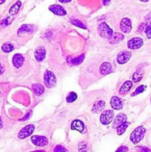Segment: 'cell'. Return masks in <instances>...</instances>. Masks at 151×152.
I'll return each mask as SVG.
<instances>
[{"mask_svg":"<svg viewBox=\"0 0 151 152\" xmlns=\"http://www.w3.org/2000/svg\"><path fill=\"white\" fill-rule=\"evenodd\" d=\"M70 22L73 25H76V26L78 27V28H82V29H86V27L83 25V23L80 20H78V19H71Z\"/></svg>","mask_w":151,"mask_h":152,"instance_id":"f1b7e54d","label":"cell"},{"mask_svg":"<svg viewBox=\"0 0 151 152\" xmlns=\"http://www.w3.org/2000/svg\"><path fill=\"white\" fill-rule=\"evenodd\" d=\"M25 58L20 53H16L13 58V64L16 68H19L23 65Z\"/></svg>","mask_w":151,"mask_h":152,"instance_id":"4fadbf2b","label":"cell"},{"mask_svg":"<svg viewBox=\"0 0 151 152\" xmlns=\"http://www.w3.org/2000/svg\"><path fill=\"white\" fill-rule=\"evenodd\" d=\"M4 68H3V66L1 65V62H0V75L3 74V73H4Z\"/></svg>","mask_w":151,"mask_h":152,"instance_id":"74e56055","label":"cell"},{"mask_svg":"<svg viewBox=\"0 0 151 152\" xmlns=\"http://www.w3.org/2000/svg\"><path fill=\"white\" fill-rule=\"evenodd\" d=\"M77 99V94L75 92H70V94L67 96L66 100L68 102H73Z\"/></svg>","mask_w":151,"mask_h":152,"instance_id":"83f0119b","label":"cell"},{"mask_svg":"<svg viewBox=\"0 0 151 152\" xmlns=\"http://www.w3.org/2000/svg\"><path fill=\"white\" fill-rule=\"evenodd\" d=\"M115 152H128V148L127 146H121L117 149V151Z\"/></svg>","mask_w":151,"mask_h":152,"instance_id":"e575fe53","label":"cell"},{"mask_svg":"<svg viewBox=\"0 0 151 152\" xmlns=\"http://www.w3.org/2000/svg\"><path fill=\"white\" fill-rule=\"evenodd\" d=\"M31 141L36 146L44 147L48 144V140L46 137L38 136V135H34L31 137Z\"/></svg>","mask_w":151,"mask_h":152,"instance_id":"5b68a950","label":"cell"},{"mask_svg":"<svg viewBox=\"0 0 151 152\" xmlns=\"http://www.w3.org/2000/svg\"><path fill=\"white\" fill-rule=\"evenodd\" d=\"M145 34L148 39H151V23L145 28Z\"/></svg>","mask_w":151,"mask_h":152,"instance_id":"1f68e13d","label":"cell"},{"mask_svg":"<svg viewBox=\"0 0 151 152\" xmlns=\"http://www.w3.org/2000/svg\"><path fill=\"white\" fill-rule=\"evenodd\" d=\"M150 101H151V100H150Z\"/></svg>","mask_w":151,"mask_h":152,"instance_id":"ee69618b","label":"cell"},{"mask_svg":"<svg viewBox=\"0 0 151 152\" xmlns=\"http://www.w3.org/2000/svg\"><path fill=\"white\" fill-rule=\"evenodd\" d=\"M105 106V102L103 100L97 101L94 103L93 105V108H92V111H93V113H96V114H98L100 111H102V110L104 109Z\"/></svg>","mask_w":151,"mask_h":152,"instance_id":"d6986e66","label":"cell"},{"mask_svg":"<svg viewBox=\"0 0 151 152\" xmlns=\"http://www.w3.org/2000/svg\"><path fill=\"white\" fill-rule=\"evenodd\" d=\"M33 88L34 93L36 96H41L44 91V86L41 84H35L33 86Z\"/></svg>","mask_w":151,"mask_h":152,"instance_id":"7402d4cb","label":"cell"},{"mask_svg":"<svg viewBox=\"0 0 151 152\" xmlns=\"http://www.w3.org/2000/svg\"><path fill=\"white\" fill-rule=\"evenodd\" d=\"M3 127V123H2V120H1V117H0V129Z\"/></svg>","mask_w":151,"mask_h":152,"instance_id":"60d3db41","label":"cell"},{"mask_svg":"<svg viewBox=\"0 0 151 152\" xmlns=\"http://www.w3.org/2000/svg\"><path fill=\"white\" fill-rule=\"evenodd\" d=\"M78 151L79 152H87V144L84 142H80L78 145Z\"/></svg>","mask_w":151,"mask_h":152,"instance_id":"4dcf8cb0","label":"cell"},{"mask_svg":"<svg viewBox=\"0 0 151 152\" xmlns=\"http://www.w3.org/2000/svg\"><path fill=\"white\" fill-rule=\"evenodd\" d=\"M146 89V86H144V85H142V86H139L136 89L134 92L133 94H131V96H136V95L142 93V92L144 91V90Z\"/></svg>","mask_w":151,"mask_h":152,"instance_id":"4316f807","label":"cell"},{"mask_svg":"<svg viewBox=\"0 0 151 152\" xmlns=\"http://www.w3.org/2000/svg\"><path fill=\"white\" fill-rule=\"evenodd\" d=\"M127 121V116L124 114H118L117 115V117H115V120H114L113 123V129H116L118 126H119L120 125H121L122 123H125Z\"/></svg>","mask_w":151,"mask_h":152,"instance_id":"5bb4252c","label":"cell"},{"mask_svg":"<svg viewBox=\"0 0 151 152\" xmlns=\"http://www.w3.org/2000/svg\"><path fill=\"white\" fill-rule=\"evenodd\" d=\"M132 86H133V83H132L131 81H130V80H127V81H126L121 87V88H120L119 90V94L121 95L126 94H127V92H129V91L131 89Z\"/></svg>","mask_w":151,"mask_h":152,"instance_id":"ffe728a7","label":"cell"},{"mask_svg":"<svg viewBox=\"0 0 151 152\" xmlns=\"http://www.w3.org/2000/svg\"><path fill=\"white\" fill-rule=\"evenodd\" d=\"M144 41L140 37H134L127 42V47L131 50H136L139 49L143 45Z\"/></svg>","mask_w":151,"mask_h":152,"instance_id":"277c9868","label":"cell"},{"mask_svg":"<svg viewBox=\"0 0 151 152\" xmlns=\"http://www.w3.org/2000/svg\"><path fill=\"white\" fill-rule=\"evenodd\" d=\"M34 29L33 25H22L20 27L19 30H18V36L19 37H22V36L25 35V34H28V33L33 32Z\"/></svg>","mask_w":151,"mask_h":152,"instance_id":"7c38bea8","label":"cell"},{"mask_svg":"<svg viewBox=\"0 0 151 152\" xmlns=\"http://www.w3.org/2000/svg\"><path fill=\"white\" fill-rule=\"evenodd\" d=\"M32 114H33L32 111H30L29 112H28V114H27L26 115H25V117H24V118L21 119L20 121H25V120H28V119H30V118L31 116H32Z\"/></svg>","mask_w":151,"mask_h":152,"instance_id":"836d02e7","label":"cell"},{"mask_svg":"<svg viewBox=\"0 0 151 152\" xmlns=\"http://www.w3.org/2000/svg\"><path fill=\"white\" fill-rule=\"evenodd\" d=\"M145 26V24L144 23H142V24H141L140 25V26L139 27V29H138V31H139V32H142V31H143V27H144Z\"/></svg>","mask_w":151,"mask_h":152,"instance_id":"8d00e7d4","label":"cell"},{"mask_svg":"<svg viewBox=\"0 0 151 152\" xmlns=\"http://www.w3.org/2000/svg\"><path fill=\"white\" fill-rule=\"evenodd\" d=\"M44 82L46 87L48 88H52L55 87L56 84V77L52 71L46 70L44 74Z\"/></svg>","mask_w":151,"mask_h":152,"instance_id":"7a4b0ae2","label":"cell"},{"mask_svg":"<svg viewBox=\"0 0 151 152\" xmlns=\"http://www.w3.org/2000/svg\"><path fill=\"white\" fill-rule=\"evenodd\" d=\"M120 28H121V31L123 33H125V34L130 33L132 29L130 19H128V18H124V19H121V22H120Z\"/></svg>","mask_w":151,"mask_h":152,"instance_id":"9c48e42d","label":"cell"},{"mask_svg":"<svg viewBox=\"0 0 151 152\" xmlns=\"http://www.w3.org/2000/svg\"><path fill=\"white\" fill-rule=\"evenodd\" d=\"M61 3H68L71 1V0H59Z\"/></svg>","mask_w":151,"mask_h":152,"instance_id":"ab89813d","label":"cell"},{"mask_svg":"<svg viewBox=\"0 0 151 152\" xmlns=\"http://www.w3.org/2000/svg\"><path fill=\"white\" fill-rule=\"evenodd\" d=\"M21 5H22V2L20 1H17L13 5H12V7H10V10H9V14L11 15V16H14L16 13H18V11L19 10Z\"/></svg>","mask_w":151,"mask_h":152,"instance_id":"44dd1931","label":"cell"},{"mask_svg":"<svg viewBox=\"0 0 151 152\" xmlns=\"http://www.w3.org/2000/svg\"><path fill=\"white\" fill-rule=\"evenodd\" d=\"M98 32H99V35L103 38L109 39L112 36L113 31H112L111 28H110V27L105 22H102L98 28Z\"/></svg>","mask_w":151,"mask_h":152,"instance_id":"3957f363","label":"cell"},{"mask_svg":"<svg viewBox=\"0 0 151 152\" xmlns=\"http://www.w3.org/2000/svg\"><path fill=\"white\" fill-rule=\"evenodd\" d=\"M11 20L12 19H10V18L9 17V18H7V19H3V20L0 21V29L2 28H4V27L7 26V25L10 23Z\"/></svg>","mask_w":151,"mask_h":152,"instance_id":"f546056e","label":"cell"},{"mask_svg":"<svg viewBox=\"0 0 151 152\" xmlns=\"http://www.w3.org/2000/svg\"><path fill=\"white\" fill-rule=\"evenodd\" d=\"M34 56H35L36 59L38 62H41L44 59L46 56V50L43 46H39L37 48L34 53Z\"/></svg>","mask_w":151,"mask_h":152,"instance_id":"8fae6325","label":"cell"},{"mask_svg":"<svg viewBox=\"0 0 151 152\" xmlns=\"http://www.w3.org/2000/svg\"><path fill=\"white\" fill-rule=\"evenodd\" d=\"M53 152H68L66 149H65L64 147H62V145H56L55 147L54 150H53Z\"/></svg>","mask_w":151,"mask_h":152,"instance_id":"d6a6232c","label":"cell"},{"mask_svg":"<svg viewBox=\"0 0 151 152\" xmlns=\"http://www.w3.org/2000/svg\"><path fill=\"white\" fill-rule=\"evenodd\" d=\"M4 1H5V0H0V4H3V3H4Z\"/></svg>","mask_w":151,"mask_h":152,"instance_id":"b9f144b4","label":"cell"},{"mask_svg":"<svg viewBox=\"0 0 151 152\" xmlns=\"http://www.w3.org/2000/svg\"><path fill=\"white\" fill-rule=\"evenodd\" d=\"M99 71H100V73L102 75H107V74H110L113 71L112 65L107 62H103L101 65Z\"/></svg>","mask_w":151,"mask_h":152,"instance_id":"9a60e30c","label":"cell"},{"mask_svg":"<svg viewBox=\"0 0 151 152\" xmlns=\"http://www.w3.org/2000/svg\"><path fill=\"white\" fill-rule=\"evenodd\" d=\"M84 54H81L77 58L70 59L69 62L73 65H80V64L84 61Z\"/></svg>","mask_w":151,"mask_h":152,"instance_id":"cb8c5ba5","label":"cell"},{"mask_svg":"<svg viewBox=\"0 0 151 152\" xmlns=\"http://www.w3.org/2000/svg\"><path fill=\"white\" fill-rule=\"evenodd\" d=\"M146 129L144 126H139L130 134V140L133 144H138L143 140Z\"/></svg>","mask_w":151,"mask_h":152,"instance_id":"6da1fadb","label":"cell"},{"mask_svg":"<svg viewBox=\"0 0 151 152\" xmlns=\"http://www.w3.org/2000/svg\"><path fill=\"white\" fill-rule=\"evenodd\" d=\"M131 57V52L127 51V50H124V51L120 52L117 56V62L118 64H125L126 62H128Z\"/></svg>","mask_w":151,"mask_h":152,"instance_id":"ba28073f","label":"cell"},{"mask_svg":"<svg viewBox=\"0 0 151 152\" xmlns=\"http://www.w3.org/2000/svg\"><path fill=\"white\" fill-rule=\"evenodd\" d=\"M141 1H143V2H147L148 1H149V0H140Z\"/></svg>","mask_w":151,"mask_h":152,"instance_id":"7bdbcfd3","label":"cell"},{"mask_svg":"<svg viewBox=\"0 0 151 152\" xmlns=\"http://www.w3.org/2000/svg\"><path fill=\"white\" fill-rule=\"evenodd\" d=\"M129 125H130V123H127V122H125V123H122V124L120 125L119 126H118V127L116 128L117 134H118V135L123 134L125 132L126 129H127V127L129 126Z\"/></svg>","mask_w":151,"mask_h":152,"instance_id":"d4e9b609","label":"cell"},{"mask_svg":"<svg viewBox=\"0 0 151 152\" xmlns=\"http://www.w3.org/2000/svg\"><path fill=\"white\" fill-rule=\"evenodd\" d=\"M49 10L53 13L54 14L58 15V16H63L67 14V12L65 9L62 6L59 5V4H53V5L49 6Z\"/></svg>","mask_w":151,"mask_h":152,"instance_id":"30bf717a","label":"cell"},{"mask_svg":"<svg viewBox=\"0 0 151 152\" xmlns=\"http://www.w3.org/2000/svg\"><path fill=\"white\" fill-rule=\"evenodd\" d=\"M138 152H151V151L147 147H139L138 148Z\"/></svg>","mask_w":151,"mask_h":152,"instance_id":"d590c367","label":"cell"},{"mask_svg":"<svg viewBox=\"0 0 151 152\" xmlns=\"http://www.w3.org/2000/svg\"><path fill=\"white\" fill-rule=\"evenodd\" d=\"M113 117V111H110V110H107V111H104L101 115L100 121L103 125H108L112 122Z\"/></svg>","mask_w":151,"mask_h":152,"instance_id":"8992f818","label":"cell"},{"mask_svg":"<svg viewBox=\"0 0 151 152\" xmlns=\"http://www.w3.org/2000/svg\"><path fill=\"white\" fill-rule=\"evenodd\" d=\"M34 130H35V126L33 125H28V126H26L25 128H23L19 132L18 137L20 139H25V138L30 136L33 133Z\"/></svg>","mask_w":151,"mask_h":152,"instance_id":"52a82bcc","label":"cell"},{"mask_svg":"<svg viewBox=\"0 0 151 152\" xmlns=\"http://www.w3.org/2000/svg\"><path fill=\"white\" fill-rule=\"evenodd\" d=\"M110 105L115 110H120L123 108V103L121 99L117 96H113L110 100Z\"/></svg>","mask_w":151,"mask_h":152,"instance_id":"2e32d148","label":"cell"},{"mask_svg":"<svg viewBox=\"0 0 151 152\" xmlns=\"http://www.w3.org/2000/svg\"><path fill=\"white\" fill-rule=\"evenodd\" d=\"M71 129L72 130H76L81 133L83 132V130H84V123L81 120H73L72 124H71Z\"/></svg>","mask_w":151,"mask_h":152,"instance_id":"ac0fdd59","label":"cell"},{"mask_svg":"<svg viewBox=\"0 0 151 152\" xmlns=\"http://www.w3.org/2000/svg\"><path fill=\"white\" fill-rule=\"evenodd\" d=\"M102 1H103L104 5H107L110 3V0H102Z\"/></svg>","mask_w":151,"mask_h":152,"instance_id":"f35d334b","label":"cell"},{"mask_svg":"<svg viewBox=\"0 0 151 152\" xmlns=\"http://www.w3.org/2000/svg\"><path fill=\"white\" fill-rule=\"evenodd\" d=\"M124 39V36L120 33H113L112 36L108 39L111 44H118Z\"/></svg>","mask_w":151,"mask_h":152,"instance_id":"e0dca14e","label":"cell"},{"mask_svg":"<svg viewBox=\"0 0 151 152\" xmlns=\"http://www.w3.org/2000/svg\"><path fill=\"white\" fill-rule=\"evenodd\" d=\"M144 77V71L142 70H137L133 75V81L134 83H139Z\"/></svg>","mask_w":151,"mask_h":152,"instance_id":"603a6c76","label":"cell"},{"mask_svg":"<svg viewBox=\"0 0 151 152\" xmlns=\"http://www.w3.org/2000/svg\"><path fill=\"white\" fill-rule=\"evenodd\" d=\"M14 47L13 46V45L9 44V43H4L1 46V50H3V52L4 53H9V52H11L12 50H13Z\"/></svg>","mask_w":151,"mask_h":152,"instance_id":"484cf974","label":"cell"}]
</instances>
